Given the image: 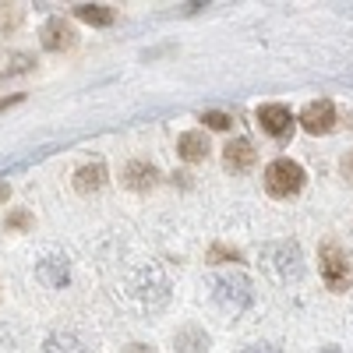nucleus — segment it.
Here are the masks:
<instances>
[{
    "instance_id": "obj_1",
    "label": "nucleus",
    "mask_w": 353,
    "mask_h": 353,
    "mask_svg": "<svg viewBox=\"0 0 353 353\" xmlns=\"http://www.w3.org/2000/svg\"><path fill=\"white\" fill-rule=\"evenodd\" d=\"M209 286H212L216 307L226 311V314H241V311L251 304V297H254L248 276H241V272H219V276L209 279Z\"/></svg>"
},
{
    "instance_id": "obj_2",
    "label": "nucleus",
    "mask_w": 353,
    "mask_h": 353,
    "mask_svg": "<svg viewBox=\"0 0 353 353\" xmlns=\"http://www.w3.org/2000/svg\"><path fill=\"white\" fill-rule=\"evenodd\" d=\"M318 269H321V279L332 293H346L353 286V254L339 244H325L318 254Z\"/></svg>"
},
{
    "instance_id": "obj_3",
    "label": "nucleus",
    "mask_w": 353,
    "mask_h": 353,
    "mask_svg": "<svg viewBox=\"0 0 353 353\" xmlns=\"http://www.w3.org/2000/svg\"><path fill=\"white\" fill-rule=\"evenodd\" d=\"M261 265L276 283H290V279H301L304 265H301V248L293 241H279V244H269L261 251Z\"/></svg>"
},
{
    "instance_id": "obj_4",
    "label": "nucleus",
    "mask_w": 353,
    "mask_h": 353,
    "mask_svg": "<svg viewBox=\"0 0 353 353\" xmlns=\"http://www.w3.org/2000/svg\"><path fill=\"white\" fill-rule=\"evenodd\" d=\"M265 188L272 198H290L304 188V170L293 159H272L265 166Z\"/></svg>"
},
{
    "instance_id": "obj_5",
    "label": "nucleus",
    "mask_w": 353,
    "mask_h": 353,
    "mask_svg": "<svg viewBox=\"0 0 353 353\" xmlns=\"http://www.w3.org/2000/svg\"><path fill=\"white\" fill-rule=\"evenodd\" d=\"M301 128L307 134H329L336 128V106L329 99H318V103H307L304 113H301Z\"/></svg>"
},
{
    "instance_id": "obj_6",
    "label": "nucleus",
    "mask_w": 353,
    "mask_h": 353,
    "mask_svg": "<svg viewBox=\"0 0 353 353\" xmlns=\"http://www.w3.org/2000/svg\"><path fill=\"white\" fill-rule=\"evenodd\" d=\"M258 124H261L265 134L283 138V134H290L293 117H290V110H286L283 103H269V106H261V110H258Z\"/></svg>"
},
{
    "instance_id": "obj_7",
    "label": "nucleus",
    "mask_w": 353,
    "mask_h": 353,
    "mask_svg": "<svg viewBox=\"0 0 353 353\" xmlns=\"http://www.w3.org/2000/svg\"><path fill=\"white\" fill-rule=\"evenodd\" d=\"M43 46L53 50V53L74 46V28H71L64 18H50V21L43 25Z\"/></svg>"
},
{
    "instance_id": "obj_8",
    "label": "nucleus",
    "mask_w": 353,
    "mask_h": 353,
    "mask_svg": "<svg viewBox=\"0 0 353 353\" xmlns=\"http://www.w3.org/2000/svg\"><path fill=\"white\" fill-rule=\"evenodd\" d=\"M176 152H181V159H188V163H201L205 156H209V138H205V131H184L181 138H176Z\"/></svg>"
},
{
    "instance_id": "obj_9",
    "label": "nucleus",
    "mask_w": 353,
    "mask_h": 353,
    "mask_svg": "<svg viewBox=\"0 0 353 353\" xmlns=\"http://www.w3.org/2000/svg\"><path fill=\"white\" fill-rule=\"evenodd\" d=\"M106 184V166L103 163H85L78 173H74V191L78 194H92Z\"/></svg>"
},
{
    "instance_id": "obj_10",
    "label": "nucleus",
    "mask_w": 353,
    "mask_h": 353,
    "mask_svg": "<svg viewBox=\"0 0 353 353\" xmlns=\"http://www.w3.org/2000/svg\"><path fill=\"white\" fill-rule=\"evenodd\" d=\"M223 163H226V170H233V173L251 170V163H254V149H251V141H244V138L230 141V145H226V152H223Z\"/></svg>"
},
{
    "instance_id": "obj_11",
    "label": "nucleus",
    "mask_w": 353,
    "mask_h": 353,
    "mask_svg": "<svg viewBox=\"0 0 353 353\" xmlns=\"http://www.w3.org/2000/svg\"><path fill=\"white\" fill-rule=\"evenodd\" d=\"M124 184H128L131 191H149V188L156 184V166L141 163V159L128 163V170H124Z\"/></svg>"
},
{
    "instance_id": "obj_12",
    "label": "nucleus",
    "mask_w": 353,
    "mask_h": 353,
    "mask_svg": "<svg viewBox=\"0 0 353 353\" xmlns=\"http://www.w3.org/2000/svg\"><path fill=\"white\" fill-rule=\"evenodd\" d=\"M176 353H201V350H209V336H205V329L198 325H184L181 332H176Z\"/></svg>"
},
{
    "instance_id": "obj_13",
    "label": "nucleus",
    "mask_w": 353,
    "mask_h": 353,
    "mask_svg": "<svg viewBox=\"0 0 353 353\" xmlns=\"http://www.w3.org/2000/svg\"><path fill=\"white\" fill-rule=\"evenodd\" d=\"M39 279H43L46 286H53V290H61V286L68 283V261H64V258H46V261L39 265Z\"/></svg>"
},
{
    "instance_id": "obj_14",
    "label": "nucleus",
    "mask_w": 353,
    "mask_h": 353,
    "mask_svg": "<svg viewBox=\"0 0 353 353\" xmlns=\"http://www.w3.org/2000/svg\"><path fill=\"white\" fill-rule=\"evenodd\" d=\"M43 353H88L85 343L74 336V332H53L43 346Z\"/></svg>"
},
{
    "instance_id": "obj_15",
    "label": "nucleus",
    "mask_w": 353,
    "mask_h": 353,
    "mask_svg": "<svg viewBox=\"0 0 353 353\" xmlns=\"http://www.w3.org/2000/svg\"><path fill=\"white\" fill-rule=\"evenodd\" d=\"M74 14H78L81 21H88V25H110V21H113V11H110L106 4H78Z\"/></svg>"
},
{
    "instance_id": "obj_16",
    "label": "nucleus",
    "mask_w": 353,
    "mask_h": 353,
    "mask_svg": "<svg viewBox=\"0 0 353 353\" xmlns=\"http://www.w3.org/2000/svg\"><path fill=\"white\" fill-rule=\"evenodd\" d=\"M201 121H205V128H212V131H226V128H230V117L219 113V110H209Z\"/></svg>"
},
{
    "instance_id": "obj_17",
    "label": "nucleus",
    "mask_w": 353,
    "mask_h": 353,
    "mask_svg": "<svg viewBox=\"0 0 353 353\" xmlns=\"http://www.w3.org/2000/svg\"><path fill=\"white\" fill-rule=\"evenodd\" d=\"M28 223H32V216H28V212H14V216L8 219V230H25Z\"/></svg>"
},
{
    "instance_id": "obj_18",
    "label": "nucleus",
    "mask_w": 353,
    "mask_h": 353,
    "mask_svg": "<svg viewBox=\"0 0 353 353\" xmlns=\"http://www.w3.org/2000/svg\"><path fill=\"white\" fill-rule=\"evenodd\" d=\"M244 353H283L279 346H269V343H261V346H248Z\"/></svg>"
},
{
    "instance_id": "obj_19",
    "label": "nucleus",
    "mask_w": 353,
    "mask_h": 353,
    "mask_svg": "<svg viewBox=\"0 0 353 353\" xmlns=\"http://www.w3.org/2000/svg\"><path fill=\"white\" fill-rule=\"evenodd\" d=\"M343 176H350V181H353V152L343 159Z\"/></svg>"
},
{
    "instance_id": "obj_20",
    "label": "nucleus",
    "mask_w": 353,
    "mask_h": 353,
    "mask_svg": "<svg viewBox=\"0 0 353 353\" xmlns=\"http://www.w3.org/2000/svg\"><path fill=\"white\" fill-rule=\"evenodd\" d=\"M14 103H21V96H8V99H0V110H8V106H14Z\"/></svg>"
},
{
    "instance_id": "obj_21",
    "label": "nucleus",
    "mask_w": 353,
    "mask_h": 353,
    "mask_svg": "<svg viewBox=\"0 0 353 353\" xmlns=\"http://www.w3.org/2000/svg\"><path fill=\"white\" fill-rule=\"evenodd\" d=\"M8 194H11V188H8V181H0V201H8Z\"/></svg>"
},
{
    "instance_id": "obj_22",
    "label": "nucleus",
    "mask_w": 353,
    "mask_h": 353,
    "mask_svg": "<svg viewBox=\"0 0 353 353\" xmlns=\"http://www.w3.org/2000/svg\"><path fill=\"white\" fill-rule=\"evenodd\" d=\"M124 353H149V346H138V343H134V346H128Z\"/></svg>"
},
{
    "instance_id": "obj_23",
    "label": "nucleus",
    "mask_w": 353,
    "mask_h": 353,
    "mask_svg": "<svg viewBox=\"0 0 353 353\" xmlns=\"http://www.w3.org/2000/svg\"><path fill=\"white\" fill-rule=\"evenodd\" d=\"M318 353H343V350H336V346H325V350H318Z\"/></svg>"
}]
</instances>
